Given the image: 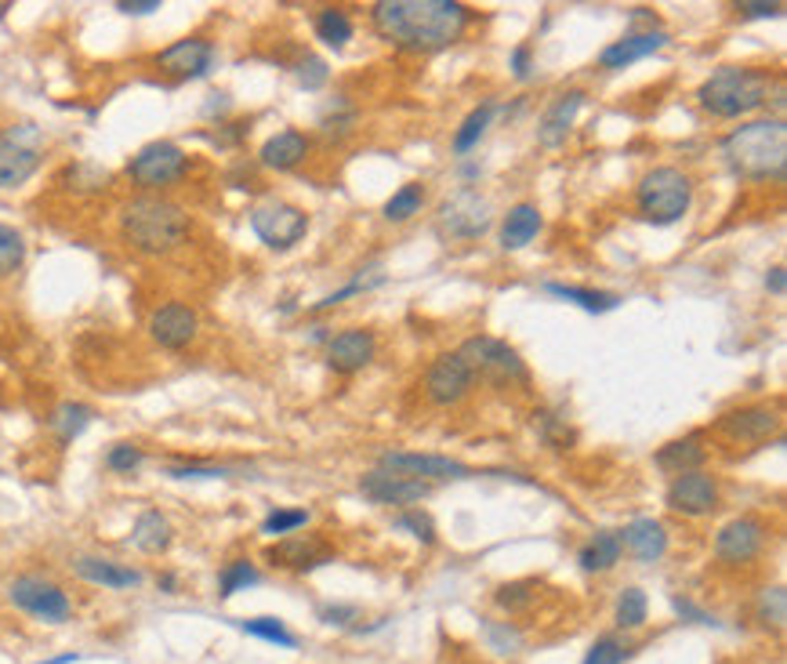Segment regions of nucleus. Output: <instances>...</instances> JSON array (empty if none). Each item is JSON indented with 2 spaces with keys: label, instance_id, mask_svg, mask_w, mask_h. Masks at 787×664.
Listing matches in <instances>:
<instances>
[{
  "label": "nucleus",
  "instance_id": "1",
  "mask_svg": "<svg viewBox=\"0 0 787 664\" xmlns=\"http://www.w3.org/2000/svg\"><path fill=\"white\" fill-rule=\"evenodd\" d=\"M472 11L457 0H382L371 8L374 30L396 48L443 51L462 41Z\"/></svg>",
  "mask_w": 787,
  "mask_h": 664
},
{
  "label": "nucleus",
  "instance_id": "2",
  "mask_svg": "<svg viewBox=\"0 0 787 664\" xmlns=\"http://www.w3.org/2000/svg\"><path fill=\"white\" fill-rule=\"evenodd\" d=\"M723 153L726 167L737 178L747 181H784V167H787V124L780 116H766V121H752L729 132L723 138Z\"/></svg>",
  "mask_w": 787,
  "mask_h": 664
},
{
  "label": "nucleus",
  "instance_id": "3",
  "mask_svg": "<svg viewBox=\"0 0 787 664\" xmlns=\"http://www.w3.org/2000/svg\"><path fill=\"white\" fill-rule=\"evenodd\" d=\"M121 232L138 255L160 258L178 251L189 237V215L160 197H135L121 211Z\"/></svg>",
  "mask_w": 787,
  "mask_h": 664
},
{
  "label": "nucleus",
  "instance_id": "4",
  "mask_svg": "<svg viewBox=\"0 0 787 664\" xmlns=\"http://www.w3.org/2000/svg\"><path fill=\"white\" fill-rule=\"evenodd\" d=\"M697 98L718 121H737L769 102V76L752 66H723L701 84Z\"/></svg>",
  "mask_w": 787,
  "mask_h": 664
},
{
  "label": "nucleus",
  "instance_id": "5",
  "mask_svg": "<svg viewBox=\"0 0 787 664\" xmlns=\"http://www.w3.org/2000/svg\"><path fill=\"white\" fill-rule=\"evenodd\" d=\"M690 200H693V181L679 167H653L650 175H642L635 189L639 218L650 221V226H675L690 211Z\"/></svg>",
  "mask_w": 787,
  "mask_h": 664
},
{
  "label": "nucleus",
  "instance_id": "6",
  "mask_svg": "<svg viewBox=\"0 0 787 664\" xmlns=\"http://www.w3.org/2000/svg\"><path fill=\"white\" fill-rule=\"evenodd\" d=\"M457 356L465 360V367L472 371V377H487L490 385H516L527 382V363L519 360V353L501 338L490 334H476L457 349Z\"/></svg>",
  "mask_w": 787,
  "mask_h": 664
},
{
  "label": "nucleus",
  "instance_id": "7",
  "mask_svg": "<svg viewBox=\"0 0 787 664\" xmlns=\"http://www.w3.org/2000/svg\"><path fill=\"white\" fill-rule=\"evenodd\" d=\"M44 160V132L37 124H15L0 132V189H19Z\"/></svg>",
  "mask_w": 787,
  "mask_h": 664
},
{
  "label": "nucleus",
  "instance_id": "8",
  "mask_svg": "<svg viewBox=\"0 0 787 664\" xmlns=\"http://www.w3.org/2000/svg\"><path fill=\"white\" fill-rule=\"evenodd\" d=\"M189 172V156L182 146H175V142H149V146H142L135 156H131V164H127V178L135 181L138 189H167V186H175V181H182Z\"/></svg>",
  "mask_w": 787,
  "mask_h": 664
},
{
  "label": "nucleus",
  "instance_id": "9",
  "mask_svg": "<svg viewBox=\"0 0 787 664\" xmlns=\"http://www.w3.org/2000/svg\"><path fill=\"white\" fill-rule=\"evenodd\" d=\"M8 599H11V606L22 610V614H30L44 624H65L73 614V603H70V595L62 592V584L37 578V574H22L11 581Z\"/></svg>",
  "mask_w": 787,
  "mask_h": 664
},
{
  "label": "nucleus",
  "instance_id": "10",
  "mask_svg": "<svg viewBox=\"0 0 787 664\" xmlns=\"http://www.w3.org/2000/svg\"><path fill=\"white\" fill-rule=\"evenodd\" d=\"M251 229L261 243L272 247V251H291L294 243L306 240L309 215L287 200H266L251 211Z\"/></svg>",
  "mask_w": 787,
  "mask_h": 664
},
{
  "label": "nucleus",
  "instance_id": "11",
  "mask_svg": "<svg viewBox=\"0 0 787 664\" xmlns=\"http://www.w3.org/2000/svg\"><path fill=\"white\" fill-rule=\"evenodd\" d=\"M490 226H494V211L476 189L454 193V197H447L439 207V229L454 240H476Z\"/></svg>",
  "mask_w": 787,
  "mask_h": 664
},
{
  "label": "nucleus",
  "instance_id": "12",
  "mask_svg": "<svg viewBox=\"0 0 787 664\" xmlns=\"http://www.w3.org/2000/svg\"><path fill=\"white\" fill-rule=\"evenodd\" d=\"M153 62L156 70L175 76V81H200L215 66V44L204 41V37H186V41H175L164 51H156Z\"/></svg>",
  "mask_w": 787,
  "mask_h": 664
},
{
  "label": "nucleus",
  "instance_id": "13",
  "mask_svg": "<svg viewBox=\"0 0 787 664\" xmlns=\"http://www.w3.org/2000/svg\"><path fill=\"white\" fill-rule=\"evenodd\" d=\"M664 501H667V509L672 512H682L690 519L712 516L718 509V484H715V476L704 473V468L701 473L675 476L672 484H667Z\"/></svg>",
  "mask_w": 787,
  "mask_h": 664
},
{
  "label": "nucleus",
  "instance_id": "14",
  "mask_svg": "<svg viewBox=\"0 0 787 664\" xmlns=\"http://www.w3.org/2000/svg\"><path fill=\"white\" fill-rule=\"evenodd\" d=\"M766 544V527L758 523L755 516H741V519H729V523L715 533V556L718 563L726 567H744L763 552Z\"/></svg>",
  "mask_w": 787,
  "mask_h": 664
},
{
  "label": "nucleus",
  "instance_id": "15",
  "mask_svg": "<svg viewBox=\"0 0 787 664\" xmlns=\"http://www.w3.org/2000/svg\"><path fill=\"white\" fill-rule=\"evenodd\" d=\"M472 371L465 367V360L457 353H443L432 360V367L425 374V396L436 403V407H451V403H462L472 388Z\"/></svg>",
  "mask_w": 787,
  "mask_h": 664
},
{
  "label": "nucleus",
  "instance_id": "16",
  "mask_svg": "<svg viewBox=\"0 0 787 664\" xmlns=\"http://www.w3.org/2000/svg\"><path fill=\"white\" fill-rule=\"evenodd\" d=\"M377 468L422 479V484H447V479H465L468 476V465H462V461L439 458V454H403V450L382 454V465Z\"/></svg>",
  "mask_w": 787,
  "mask_h": 664
},
{
  "label": "nucleus",
  "instance_id": "17",
  "mask_svg": "<svg viewBox=\"0 0 787 664\" xmlns=\"http://www.w3.org/2000/svg\"><path fill=\"white\" fill-rule=\"evenodd\" d=\"M196 334H200V320L186 302H167L149 317V338L160 349H170V353L193 345Z\"/></svg>",
  "mask_w": 787,
  "mask_h": 664
},
{
  "label": "nucleus",
  "instance_id": "18",
  "mask_svg": "<svg viewBox=\"0 0 787 664\" xmlns=\"http://www.w3.org/2000/svg\"><path fill=\"white\" fill-rule=\"evenodd\" d=\"M363 498H371L374 505H414L432 494V484H422V479L389 473V468H374L360 479Z\"/></svg>",
  "mask_w": 787,
  "mask_h": 664
},
{
  "label": "nucleus",
  "instance_id": "19",
  "mask_svg": "<svg viewBox=\"0 0 787 664\" xmlns=\"http://www.w3.org/2000/svg\"><path fill=\"white\" fill-rule=\"evenodd\" d=\"M374 353H377L374 334L363 328H349L327 342V367L334 374H356L374 360Z\"/></svg>",
  "mask_w": 787,
  "mask_h": 664
},
{
  "label": "nucleus",
  "instance_id": "20",
  "mask_svg": "<svg viewBox=\"0 0 787 664\" xmlns=\"http://www.w3.org/2000/svg\"><path fill=\"white\" fill-rule=\"evenodd\" d=\"M718 428L733 439V443H763L780 428V411L769 407V403H755V407H741L729 411L718 418Z\"/></svg>",
  "mask_w": 787,
  "mask_h": 664
},
{
  "label": "nucleus",
  "instance_id": "21",
  "mask_svg": "<svg viewBox=\"0 0 787 664\" xmlns=\"http://www.w3.org/2000/svg\"><path fill=\"white\" fill-rule=\"evenodd\" d=\"M73 570H76V578H84L87 584H99V589H113V592L138 589V584L146 581L142 578V570L124 567V563H116V559H106V556H76Z\"/></svg>",
  "mask_w": 787,
  "mask_h": 664
},
{
  "label": "nucleus",
  "instance_id": "22",
  "mask_svg": "<svg viewBox=\"0 0 787 664\" xmlns=\"http://www.w3.org/2000/svg\"><path fill=\"white\" fill-rule=\"evenodd\" d=\"M584 110V91H567V95H559L552 106L541 113V124H537V142H541L545 149H559L562 142H567L570 127L577 121V113Z\"/></svg>",
  "mask_w": 787,
  "mask_h": 664
},
{
  "label": "nucleus",
  "instance_id": "23",
  "mask_svg": "<svg viewBox=\"0 0 787 664\" xmlns=\"http://www.w3.org/2000/svg\"><path fill=\"white\" fill-rule=\"evenodd\" d=\"M667 44V33L661 30H642V33H628L621 41H613L610 48H602L599 66L602 70H628L639 59H650Z\"/></svg>",
  "mask_w": 787,
  "mask_h": 664
},
{
  "label": "nucleus",
  "instance_id": "24",
  "mask_svg": "<svg viewBox=\"0 0 787 664\" xmlns=\"http://www.w3.org/2000/svg\"><path fill=\"white\" fill-rule=\"evenodd\" d=\"M618 533H621V549L632 552L639 563H657L667 552V530L661 519L642 516V519H632V523Z\"/></svg>",
  "mask_w": 787,
  "mask_h": 664
},
{
  "label": "nucleus",
  "instance_id": "25",
  "mask_svg": "<svg viewBox=\"0 0 787 664\" xmlns=\"http://www.w3.org/2000/svg\"><path fill=\"white\" fill-rule=\"evenodd\" d=\"M707 461V447H704V436L701 433H690L682 439L664 443V447L653 454V465L661 468L667 476H686V473H701V465Z\"/></svg>",
  "mask_w": 787,
  "mask_h": 664
},
{
  "label": "nucleus",
  "instance_id": "26",
  "mask_svg": "<svg viewBox=\"0 0 787 664\" xmlns=\"http://www.w3.org/2000/svg\"><path fill=\"white\" fill-rule=\"evenodd\" d=\"M309 156V138L287 127V132L266 138V146L258 149V164L269 167V172H291L301 160Z\"/></svg>",
  "mask_w": 787,
  "mask_h": 664
},
{
  "label": "nucleus",
  "instance_id": "27",
  "mask_svg": "<svg viewBox=\"0 0 787 664\" xmlns=\"http://www.w3.org/2000/svg\"><path fill=\"white\" fill-rule=\"evenodd\" d=\"M272 567H283V570H317L323 563H331V556H327L317 541H306V538H287L280 544H272L266 552Z\"/></svg>",
  "mask_w": 787,
  "mask_h": 664
},
{
  "label": "nucleus",
  "instance_id": "28",
  "mask_svg": "<svg viewBox=\"0 0 787 664\" xmlns=\"http://www.w3.org/2000/svg\"><path fill=\"white\" fill-rule=\"evenodd\" d=\"M170 541H175V530H170L167 516L156 512V509H146L135 519V527H131V544H135L138 552H146V556L167 552Z\"/></svg>",
  "mask_w": 787,
  "mask_h": 664
},
{
  "label": "nucleus",
  "instance_id": "29",
  "mask_svg": "<svg viewBox=\"0 0 787 664\" xmlns=\"http://www.w3.org/2000/svg\"><path fill=\"white\" fill-rule=\"evenodd\" d=\"M545 218L534 204H516L501 221V247L505 251H522L537 232H541Z\"/></svg>",
  "mask_w": 787,
  "mask_h": 664
},
{
  "label": "nucleus",
  "instance_id": "30",
  "mask_svg": "<svg viewBox=\"0 0 787 664\" xmlns=\"http://www.w3.org/2000/svg\"><path fill=\"white\" fill-rule=\"evenodd\" d=\"M621 552H624L621 549V533L618 530H599L596 538L577 552V563H581L584 574H602V570H610L613 563H618Z\"/></svg>",
  "mask_w": 787,
  "mask_h": 664
},
{
  "label": "nucleus",
  "instance_id": "31",
  "mask_svg": "<svg viewBox=\"0 0 787 664\" xmlns=\"http://www.w3.org/2000/svg\"><path fill=\"white\" fill-rule=\"evenodd\" d=\"M545 291H548V294H556V298H562V302L581 305L584 312H596V317H602V312H613V309L621 305V298H618V294H610V291H592V288H573V283H545Z\"/></svg>",
  "mask_w": 787,
  "mask_h": 664
},
{
  "label": "nucleus",
  "instance_id": "32",
  "mask_svg": "<svg viewBox=\"0 0 787 664\" xmlns=\"http://www.w3.org/2000/svg\"><path fill=\"white\" fill-rule=\"evenodd\" d=\"M494 113H497V102H483V106H476V110L465 116L462 127L454 132V153H457V156H465L468 149L479 146V138L487 135V127H490V121H494Z\"/></svg>",
  "mask_w": 787,
  "mask_h": 664
},
{
  "label": "nucleus",
  "instance_id": "33",
  "mask_svg": "<svg viewBox=\"0 0 787 664\" xmlns=\"http://www.w3.org/2000/svg\"><path fill=\"white\" fill-rule=\"evenodd\" d=\"M95 422V411L87 407V403H62L51 414V428H55V436L62 443H73L76 436H84V428Z\"/></svg>",
  "mask_w": 787,
  "mask_h": 664
},
{
  "label": "nucleus",
  "instance_id": "34",
  "mask_svg": "<svg viewBox=\"0 0 787 664\" xmlns=\"http://www.w3.org/2000/svg\"><path fill=\"white\" fill-rule=\"evenodd\" d=\"M317 37L327 48L341 51L352 41V19L341 8H323L320 15H317Z\"/></svg>",
  "mask_w": 787,
  "mask_h": 664
},
{
  "label": "nucleus",
  "instance_id": "35",
  "mask_svg": "<svg viewBox=\"0 0 787 664\" xmlns=\"http://www.w3.org/2000/svg\"><path fill=\"white\" fill-rule=\"evenodd\" d=\"M425 204V186L422 181H406L403 189H396L385 204V218L389 221H411L414 215H422Z\"/></svg>",
  "mask_w": 787,
  "mask_h": 664
},
{
  "label": "nucleus",
  "instance_id": "36",
  "mask_svg": "<svg viewBox=\"0 0 787 664\" xmlns=\"http://www.w3.org/2000/svg\"><path fill=\"white\" fill-rule=\"evenodd\" d=\"M240 629L247 635H255V640H261V643H272V646H283V650L298 646V635L287 629L280 618H251V621H244Z\"/></svg>",
  "mask_w": 787,
  "mask_h": 664
},
{
  "label": "nucleus",
  "instance_id": "37",
  "mask_svg": "<svg viewBox=\"0 0 787 664\" xmlns=\"http://www.w3.org/2000/svg\"><path fill=\"white\" fill-rule=\"evenodd\" d=\"M258 581H261V574L255 570V563H247V559H232V563L221 567V574H218V595L232 599L236 592L251 589V584H258Z\"/></svg>",
  "mask_w": 787,
  "mask_h": 664
},
{
  "label": "nucleus",
  "instance_id": "38",
  "mask_svg": "<svg viewBox=\"0 0 787 664\" xmlns=\"http://www.w3.org/2000/svg\"><path fill=\"white\" fill-rule=\"evenodd\" d=\"M646 614H650V599L642 589H624L621 599H618V614H613V621H618V629H642L646 624Z\"/></svg>",
  "mask_w": 787,
  "mask_h": 664
},
{
  "label": "nucleus",
  "instance_id": "39",
  "mask_svg": "<svg viewBox=\"0 0 787 664\" xmlns=\"http://www.w3.org/2000/svg\"><path fill=\"white\" fill-rule=\"evenodd\" d=\"M755 618H758L763 629H773V632L784 629V621H787V592L780 589V584H773V589H766L763 595H758Z\"/></svg>",
  "mask_w": 787,
  "mask_h": 664
},
{
  "label": "nucleus",
  "instance_id": "40",
  "mask_svg": "<svg viewBox=\"0 0 787 664\" xmlns=\"http://www.w3.org/2000/svg\"><path fill=\"white\" fill-rule=\"evenodd\" d=\"M25 262V240L19 229H11L0 221V277H11Z\"/></svg>",
  "mask_w": 787,
  "mask_h": 664
},
{
  "label": "nucleus",
  "instance_id": "41",
  "mask_svg": "<svg viewBox=\"0 0 787 664\" xmlns=\"http://www.w3.org/2000/svg\"><path fill=\"white\" fill-rule=\"evenodd\" d=\"M497 606L508 610V614H519V610H527L537 603V581H511V584H501L497 589Z\"/></svg>",
  "mask_w": 787,
  "mask_h": 664
},
{
  "label": "nucleus",
  "instance_id": "42",
  "mask_svg": "<svg viewBox=\"0 0 787 664\" xmlns=\"http://www.w3.org/2000/svg\"><path fill=\"white\" fill-rule=\"evenodd\" d=\"M309 523V512L306 509H272L266 516V523H261V533L266 538H287V533H294Z\"/></svg>",
  "mask_w": 787,
  "mask_h": 664
},
{
  "label": "nucleus",
  "instance_id": "43",
  "mask_svg": "<svg viewBox=\"0 0 787 664\" xmlns=\"http://www.w3.org/2000/svg\"><path fill=\"white\" fill-rule=\"evenodd\" d=\"M628 654H632V646H628L624 640H618V635H599L581 664H624Z\"/></svg>",
  "mask_w": 787,
  "mask_h": 664
},
{
  "label": "nucleus",
  "instance_id": "44",
  "mask_svg": "<svg viewBox=\"0 0 787 664\" xmlns=\"http://www.w3.org/2000/svg\"><path fill=\"white\" fill-rule=\"evenodd\" d=\"M396 530H411V538H417L422 544H436V523H432V516L422 512V509H411V512H403L396 516V523H392Z\"/></svg>",
  "mask_w": 787,
  "mask_h": 664
},
{
  "label": "nucleus",
  "instance_id": "45",
  "mask_svg": "<svg viewBox=\"0 0 787 664\" xmlns=\"http://www.w3.org/2000/svg\"><path fill=\"white\" fill-rule=\"evenodd\" d=\"M483 632H487V643L497 654H519L522 650V635L511 629V624H497V621H483Z\"/></svg>",
  "mask_w": 787,
  "mask_h": 664
},
{
  "label": "nucleus",
  "instance_id": "46",
  "mask_svg": "<svg viewBox=\"0 0 787 664\" xmlns=\"http://www.w3.org/2000/svg\"><path fill=\"white\" fill-rule=\"evenodd\" d=\"M142 461H146V454H142L135 443H113L110 454H106V465L113 468V473H121V476L135 473Z\"/></svg>",
  "mask_w": 787,
  "mask_h": 664
},
{
  "label": "nucleus",
  "instance_id": "47",
  "mask_svg": "<svg viewBox=\"0 0 787 664\" xmlns=\"http://www.w3.org/2000/svg\"><path fill=\"white\" fill-rule=\"evenodd\" d=\"M294 76H298V84L306 87V91H320L327 84V76H331V70H327V62L317 59V55H306L294 66Z\"/></svg>",
  "mask_w": 787,
  "mask_h": 664
},
{
  "label": "nucleus",
  "instance_id": "48",
  "mask_svg": "<svg viewBox=\"0 0 787 664\" xmlns=\"http://www.w3.org/2000/svg\"><path fill=\"white\" fill-rule=\"evenodd\" d=\"M170 479H221L229 476L221 465H167Z\"/></svg>",
  "mask_w": 787,
  "mask_h": 664
},
{
  "label": "nucleus",
  "instance_id": "49",
  "mask_svg": "<svg viewBox=\"0 0 787 664\" xmlns=\"http://www.w3.org/2000/svg\"><path fill=\"white\" fill-rule=\"evenodd\" d=\"M537 425H541L545 443H548V447H556V450H562V447H567V443L573 439V436L567 433V425H562L559 418H552V414H541V422H537Z\"/></svg>",
  "mask_w": 787,
  "mask_h": 664
},
{
  "label": "nucleus",
  "instance_id": "50",
  "mask_svg": "<svg viewBox=\"0 0 787 664\" xmlns=\"http://www.w3.org/2000/svg\"><path fill=\"white\" fill-rule=\"evenodd\" d=\"M508 70L516 81H530V73H534V59H530V44H519L516 51L508 55Z\"/></svg>",
  "mask_w": 787,
  "mask_h": 664
},
{
  "label": "nucleus",
  "instance_id": "51",
  "mask_svg": "<svg viewBox=\"0 0 787 664\" xmlns=\"http://www.w3.org/2000/svg\"><path fill=\"white\" fill-rule=\"evenodd\" d=\"M741 19H780L784 15V4L773 0V4H741Z\"/></svg>",
  "mask_w": 787,
  "mask_h": 664
},
{
  "label": "nucleus",
  "instance_id": "52",
  "mask_svg": "<svg viewBox=\"0 0 787 664\" xmlns=\"http://www.w3.org/2000/svg\"><path fill=\"white\" fill-rule=\"evenodd\" d=\"M366 288H371V283H366L363 277H356V280H352V283H345V288H341V291H334V294H327V298H323V302H320L317 309H334L338 302H345V298H352V294H360V291H366Z\"/></svg>",
  "mask_w": 787,
  "mask_h": 664
},
{
  "label": "nucleus",
  "instance_id": "53",
  "mask_svg": "<svg viewBox=\"0 0 787 664\" xmlns=\"http://www.w3.org/2000/svg\"><path fill=\"white\" fill-rule=\"evenodd\" d=\"M116 11H124V15H153V11H160V0H121Z\"/></svg>",
  "mask_w": 787,
  "mask_h": 664
},
{
  "label": "nucleus",
  "instance_id": "54",
  "mask_svg": "<svg viewBox=\"0 0 787 664\" xmlns=\"http://www.w3.org/2000/svg\"><path fill=\"white\" fill-rule=\"evenodd\" d=\"M356 618H360L356 606H327V610H323V621H327V624H338V629H341V624H349V621H356Z\"/></svg>",
  "mask_w": 787,
  "mask_h": 664
},
{
  "label": "nucleus",
  "instance_id": "55",
  "mask_svg": "<svg viewBox=\"0 0 787 664\" xmlns=\"http://www.w3.org/2000/svg\"><path fill=\"white\" fill-rule=\"evenodd\" d=\"M672 606L679 610V614H682V618H693V621H697V624H712V618H707V614H704V610H697V606H693V603H690V599H679V595H675V599H672Z\"/></svg>",
  "mask_w": 787,
  "mask_h": 664
},
{
  "label": "nucleus",
  "instance_id": "56",
  "mask_svg": "<svg viewBox=\"0 0 787 664\" xmlns=\"http://www.w3.org/2000/svg\"><path fill=\"white\" fill-rule=\"evenodd\" d=\"M766 291H769V294H777V298L787 291V272H784L780 266H773V269L766 272Z\"/></svg>",
  "mask_w": 787,
  "mask_h": 664
},
{
  "label": "nucleus",
  "instance_id": "57",
  "mask_svg": "<svg viewBox=\"0 0 787 664\" xmlns=\"http://www.w3.org/2000/svg\"><path fill=\"white\" fill-rule=\"evenodd\" d=\"M160 589H164V592H175V589H178L175 574H160Z\"/></svg>",
  "mask_w": 787,
  "mask_h": 664
},
{
  "label": "nucleus",
  "instance_id": "58",
  "mask_svg": "<svg viewBox=\"0 0 787 664\" xmlns=\"http://www.w3.org/2000/svg\"><path fill=\"white\" fill-rule=\"evenodd\" d=\"M76 654H62V657H51V661H41V664H73Z\"/></svg>",
  "mask_w": 787,
  "mask_h": 664
},
{
  "label": "nucleus",
  "instance_id": "59",
  "mask_svg": "<svg viewBox=\"0 0 787 664\" xmlns=\"http://www.w3.org/2000/svg\"><path fill=\"white\" fill-rule=\"evenodd\" d=\"M4 11H8V4H0V19H4Z\"/></svg>",
  "mask_w": 787,
  "mask_h": 664
}]
</instances>
